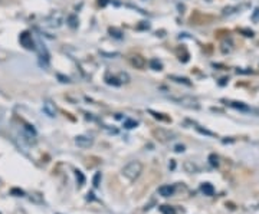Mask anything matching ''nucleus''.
<instances>
[{"label":"nucleus","mask_w":259,"mask_h":214,"mask_svg":"<svg viewBox=\"0 0 259 214\" xmlns=\"http://www.w3.org/2000/svg\"><path fill=\"white\" fill-rule=\"evenodd\" d=\"M100 178H101V172H97L95 177H94V187H98V186H100Z\"/></svg>","instance_id":"nucleus-20"},{"label":"nucleus","mask_w":259,"mask_h":214,"mask_svg":"<svg viewBox=\"0 0 259 214\" xmlns=\"http://www.w3.org/2000/svg\"><path fill=\"white\" fill-rule=\"evenodd\" d=\"M176 191V189H174V186H161L160 189H158V193L161 197H172L173 194Z\"/></svg>","instance_id":"nucleus-9"},{"label":"nucleus","mask_w":259,"mask_h":214,"mask_svg":"<svg viewBox=\"0 0 259 214\" xmlns=\"http://www.w3.org/2000/svg\"><path fill=\"white\" fill-rule=\"evenodd\" d=\"M117 79H118V82L123 85V84H129L130 82V75L127 72H120L118 75H117Z\"/></svg>","instance_id":"nucleus-10"},{"label":"nucleus","mask_w":259,"mask_h":214,"mask_svg":"<svg viewBox=\"0 0 259 214\" xmlns=\"http://www.w3.org/2000/svg\"><path fill=\"white\" fill-rule=\"evenodd\" d=\"M75 144L79 147V148H89V147H92V144H94V138L92 137H89V135H78L77 138H75Z\"/></svg>","instance_id":"nucleus-4"},{"label":"nucleus","mask_w":259,"mask_h":214,"mask_svg":"<svg viewBox=\"0 0 259 214\" xmlns=\"http://www.w3.org/2000/svg\"><path fill=\"white\" fill-rule=\"evenodd\" d=\"M174 151H176V152H183V151H184V145H176V147H174Z\"/></svg>","instance_id":"nucleus-23"},{"label":"nucleus","mask_w":259,"mask_h":214,"mask_svg":"<svg viewBox=\"0 0 259 214\" xmlns=\"http://www.w3.org/2000/svg\"><path fill=\"white\" fill-rule=\"evenodd\" d=\"M237 7H226L225 10H223V15H232L233 12L232 10H236Z\"/></svg>","instance_id":"nucleus-22"},{"label":"nucleus","mask_w":259,"mask_h":214,"mask_svg":"<svg viewBox=\"0 0 259 214\" xmlns=\"http://www.w3.org/2000/svg\"><path fill=\"white\" fill-rule=\"evenodd\" d=\"M75 175H77V180L79 181V187H82L84 183H85V177H84V174L79 171V170H77V171H75Z\"/></svg>","instance_id":"nucleus-17"},{"label":"nucleus","mask_w":259,"mask_h":214,"mask_svg":"<svg viewBox=\"0 0 259 214\" xmlns=\"http://www.w3.org/2000/svg\"><path fill=\"white\" fill-rule=\"evenodd\" d=\"M202 191L205 194H207V195H212V194H213V187H212V184L205 183V184L202 186Z\"/></svg>","instance_id":"nucleus-13"},{"label":"nucleus","mask_w":259,"mask_h":214,"mask_svg":"<svg viewBox=\"0 0 259 214\" xmlns=\"http://www.w3.org/2000/svg\"><path fill=\"white\" fill-rule=\"evenodd\" d=\"M209 160H210V164H212V166H216V167L219 166V163H217V157H216V155L212 154V155L209 157Z\"/></svg>","instance_id":"nucleus-21"},{"label":"nucleus","mask_w":259,"mask_h":214,"mask_svg":"<svg viewBox=\"0 0 259 214\" xmlns=\"http://www.w3.org/2000/svg\"><path fill=\"white\" fill-rule=\"evenodd\" d=\"M150 114L155 119H160V121H170L167 117H163V114H158V112H155V111H151L150 109Z\"/></svg>","instance_id":"nucleus-16"},{"label":"nucleus","mask_w":259,"mask_h":214,"mask_svg":"<svg viewBox=\"0 0 259 214\" xmlns=\"http://www.w3.org/2000/svg\"><path fill=\"white\" fill-rule=\"evenodd\" d=\"M160 141H163V143H166V141H170V140H173V137H174V134L173 132H170V131H167V129H154V132H153Z\"/></svg>","instance_id":"nucleus-7"},{"label":"nucleus","mask_w":259,"mask_h":214,"mask_svg":"<svg viewBox=\"0 0 259 214\" xmlns=\"http://www.w3.org/2000/svg\"><path fill=\"white\" fill-rule=\"evenodd\" d=\"M62 23H64V15L61 13V12H52L51 15H49V18H48V26L49 27H53V29H58V27H61L62 26Z\"/></svg>","instance_id":"nucleus-3"},{"label":"nucleus","mask_w":259,"mask_h":214,"mask_svg":"<svg viewBox=\"0 0 259 214\" xmlns=\"http://www.w3.org/2000/svg\"><path fill=\"white\" fill-rule=\"evenodd\" d=\"M184 170H186L187 172H196L197 171L196 166H194L192 161H186V163H184Z\"/></svg>","instance_id":"nucleus-14"},{"label":"nucleus","mask_w":259,"mask_h":214,"mask_svg":"<svg viewBox=\"0 0 259 214\" xmlns=\"http://www.w3.org/2000/svg\"><path fill=\"white\" fill-rule=\"evenodd\" d=\"M160 212L163 214H176V210L173 207H170V206H161Z\"/></svg>","instance_id":"nucleus-15"},{"label":"nucleus","mask_w":259,"mask_h":214,"mask_svg":"<svg viewBox=\"0 0 259 214\" xmlns=\"http://www.w3.org/2000/svg\"><path fill=\"white\" fill-rule=\"evenodd\" d=\"M19 42L22 43V46L25 48V49H27V50H33L35 49V42H33V39H32V36L27 33V32H23L21 35V38H19Z\"/></svg>","instance_id":"nucleus-5"},{"label":"nucleus","mask_w":259,"mask_h":214,"mask_svg":"<svg viewBox=\"0 0 259 214\" xmlns=\"http://www.w3.org/2000/svg\"><path fill=\"white\" fill-rule=\"evenodd\" d=\"M149 65H150V68L153 71H163V64L158 59H151Z\"/></svg>","instance_id":"nucleus-11"},{"label":"nucleus","mask_w":259,"mask_h":214,"mask_svg":"<svg viewBox=\"0 0 259 214\" xmlns=\"http://www.w3.org/2000/svg\"><path fill=\"white\" fill-rule=\"evenodd\" d=\"M170 79H173V81H176V82H179V84H184V85L190 86L192 85V82H189V79L187 78H181V76H170Z\"/></svg>","instance_id":"nucleus-12"},{"label":"nucleus","mask_w":259,"mask_h":214,"mask_svg":"<svg viewBox=\"0 0 259 214\" xmlns=\"http://www.w3.org/2000/svg\"><path fill=\"white\" fill-rule=\"evenodd\" d=\"M170 99H173L174 102H177L179 105H183L186 108H192V109H197L200 108L199 101L193 98V96H187V95H181V96H170Z\"/></svg>","instance_id":"nucleus-2"},{"label":"nucleus","mask_w":259,"mask_h":214,"mask_svg":"<svg viewBox=\"0 0 259 214\" xmlns=\"http://www.w3.org/2000/svg\"><path fill=\"white\" fill-rule=\"evenodd\" d=\"M124 127H126V128H129V129H131V128H135V127H137V122H135V121H126V124H124Z\"/></svg>","instance_id":"nucleus-18"},{"label":"nucleus","mask_w":259,"mask_h":214,"mask_svg":"<svg viewBox=\"0 0 259 214\" xmlns=\"http://www.w3.org/2000/svg\"><path fill=\"white\" fill-rule=\"evenodd\" d=\"M143 163H140L138 160H135V161H130L129 164L123 168V175L130 180V181H135L140 175H141V172H143Z\"/></svg>","instance_id":"nucleus-1"},{"label":"nucleus","mask_w":259,"mask_h":214,"mask_svg":"<svg viewBox=\"0 0 259 214\" xmlns=\"http://www.w3.org/2000/svg\"><path fill=\"white\" fill-rule=\"evenodd\" d=\"M68 22H69V26H71V27H77L78 21L75 19V16H69V18H68Z\"/></svg>","instance_id":"nucleus-19"},{"label":"nucleus","mask_w":259,"mask_h":214,"mask_svg":"<svg viewBox=\"0 0 259 214\" xmlns=\"http://www.w3.org/2000/svg\"><path fill=\"white\" fill-rule=\"evenodd\" d=\"M43 112L49 117V118H55L56 117V105L51 101V99H45L43 101Z\"/></svg>","instance_id":"nucleus-6"},{"label":"nucleus","mask_w":259,"mask_h":214,"mask_svg":"<svg viewBox=\"0 0 259 214\" xmlns=\"http://www.w3.org/2000/svg\"><path fill=\"white\" fill-rule=\"evenodd\" d=\"M130 62L131 65L135 68V69H144L147 66V61L141 56V55H134L130 58Z\"/></svg>","instance_id":"nucleus-8"}]
</instances>
